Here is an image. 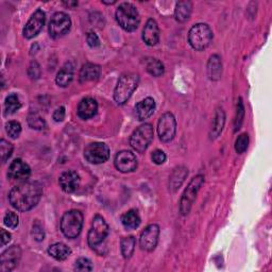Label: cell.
<instances>
[{
	"mask_svg": "<svg viewBox=\"0 0 272 272\" xmlns=\"http://www.w3.org/2000/svg\"><path fill=\"white\" fill-rule=\"evenodd\" d=\"M72 79H74V66L71 63H66L58 72L56 82L59 86L66 87L70 84Z\"/></svg>",
	"mask_w": 272,
	"mask_h": 272,
	"instance_id": "cell-22",
	"label": "cell"
},
{
	"mask_svg": "<svg viewBox=\"0 0 272 272\" xmlns=\"http://www.w3.org/2000/svg\"><path fill=\"white\" fill-rule=\"evenodd\" d=\"M0 153H2V161L6 163L13 153V145L6 140L0 141Z\"/></svg>",
	"mask_w": 272,
	"mask_h": 272,
	"instance_id": "cell-34",
	"label": "cell"
},
{
	"mask_svg": "<svg viewBox=\"0 0 272 272\" xmlns=\"http://www.w3.org/2000/svg\"><path fill=\"white\" fill-rule=\"evenodd\" d=\"M109 235V225L104 218L100 215L95 216L92 223V228L87 235V242L89 247L96 248Z\"/></svg>",
	"mask_w": 272,
	"mask_h": 272,
	"instance_id": "cell-8",
	"label": "cell"
},
{
	"mask_svg": "<svg viewBox=\"0 0 272 272\" xmlns=\"http://www.w3.org/2000/svg\"><path fill=\"white\" fill-rule=\"evenodd\" d=\"M48 253L57 260H65L71 254V249L63 243H56L48 248Z\"/></svg>",
	"mask_w": 272,
	"mask_h": 272,
	"instance_id": "cell-24",
	"label": "cell"
},
{
	"mask_svg": "<svg viewBox=\"0 0 272 272\" xmlns=\"http://www.w3.org/2000/svg\"><path fill=\"white\" fill-rule=\"evenodd\" d=\"M100 66L93 64V63H86L82 66L80 74H79V80L80 83H87V82H93L99 79L100 77Z\"/></svg>",
	"mask_w": 272,
	"mask_h": 272,
	"instance_id": "cell-21",
	"label": "cell"
},
{
	"mask_svg": "<svg viewBox=\"0 0 272 272\" xmlns=\"http://www.w3.org/2000/svg\"><path fill=\"white\" fill-rule=\"evenodd\" d=\"M94 269L92 261L88 258L85 257H80L79 259L76 260L75 264V270L80 271V272H84V271H92Z\"/></svg>",
	"mask_w": 272,
	"mask_h": 272,
	"instance_id": "cell-37",
	"label": "cell"
},
{
	"mask_svg": "<svg viewBox=\"0 0 272 272\" xmlns=\"http://www.w3.org/2000/svg\"><path fill=\"white\" fill-rule=\"evenodd\" d=\"M213 39V31L206 24H197L188 32V43L197 51L206 49Z\"/></svg>",
	"mask_w": 272,
	"mask_h": 272,
	"instance_id": "cell-4",
	"label": "cell"
},
{
	"mask_svg": "<svg viewBox=\"0 0 272 272\" xmlns=\"http://www.w3.org/2000/svg\"><path fill=\"white\" fill-rule=\"evenodd\" d=\"M31 174L30 166L20 159L14 160L8 169V177L14 181L25 182L29 179Z\"/></svg>",
	"mask_w": 272,
	"mask_h": 272,
	"instance_id": "cell-16",
	"label": "cell"
},
{
	"mask_svg": "<svg viewBox=\"0 0 272 272\" xmlns=\"http://www.w3.org/2000/svg\"><path fill=\"white\" fill-rule=\"evenodd\" d=\"M97 111H98L97 101L94 98L87 97V98L82 99L81 102L79 103V106H78V116L81 119L87 120V119L95 116V115L97 114Z\"/></svg>",
	"mask_w": 272,
	"mask_h": 272,
	"instance_id": "cell-19",
	"label": "cell"
},
{
	"mask_svg": "<svg viewBox=\"0 0 272 272\" xmlns=\"http://www.w3.org/2000/svg\"><path fill=\"white\" fill-rule=\"evenodd\" d=\"M192 9H193V5L191 2H179L175 6V11H174L175 19L180 23L186 22V20H188V18L191 17Z\"/></svg>",
	"mask_w": 272,
	"mask_h": 272,
	"instance_id": "cell-25",
	"label": "cell"
},
{
	"mask_svg": "<svg viewBox=\"0 0 272 272\" xmlns=\"http://www.w3.org/2000/svg\"><path fill=\"white\" fill-rule=\"evenodd\" d=\"M160 226L158 224H150L141 234L140 245L144 251H153L159 243Z\"/></svg>",
	"mask_w": 272,
	"mask_h": 272,
	"instance_id": "cell-14",
	"label": "cell"
},
{
	"mask_svg": "<svg viewBox=\"0 0 272 272\" xmlns=\"http://www.w3.org/2000/svg\"><path fill=\"white\" fill-rule=\"evenodd\" d=\"M116 20L124 31L133 32L140 26L141 15L135 6L129 3H123L116 10Z\"/></svg>",
	"mask_w": 272,
	"mask_h": 272,
	"instance_id": "cell-3",
	"label": "cell"
},
{
	"mask_svg": "<svg viewBox=\"0 0 272 272\" xmlns=\"http://www.w3.org/2000/svg\"><path fill=\"white\" fill-rule=\"evenodd\" d=\"M84 158L90 164H102L109 160L110 149L104 143H92L84 149Z\"/></svg>",
	"mask_w": 272,
	"mask_h": 272,
	"instance_id": "cell-10",
	"label": "cell"
},
{
	"mask_svg": "<svg viewBox=\"0 0 272 272\" xmlns=\"http://www.w3.org/2000/svg\"><path fill=\"white\" fill-rule=\"evenodd\" d=\"M43 196V185L37 181H25L14 186L9 194V201L15 210L28 212L37 205Z\"/></svg>",
	"mask_w": 272,
	"mask_h": 272,
	"instance_id": "cell-1",
	"label": "cell"
},
{
	"mask_svg": "<svg viewBox=\"0 0 272 272\" xmlns=\"http://www.w3.org/2000/svg\"><path fill=\"white\" fill-rule=\"evenodd\" d=\"M28 74L32 79H38L39 78L40 69H39V65L37 64L36 62L31 63V65H30L29 70H28Z\"/></svg>",
	"mask_w": 272,
	"mask_h": 272,
	"instance_id": "cell-42",
	"label": "cell"
},
{
	"mask_svg": "<svg viewBox=\"0 0 272 272\" xmlns=\"http://www.w3.org/2000/svg\"><path fill=\"white\" fill-rule=\"evenodd\" d=\"M6 131L10 138L15 140L19 138L20 133H22V124H20L18 121H14V120L9 121L6 124Z\"/></svg>",
	"mask_w": 272,
	"mask_h": 272,
	"instance_id": "cell-33",
	"label": "cell"
},
{
	"mask_svg": "<svg viewBox=\"0 0 272 272\" xmlns=\"http://www.w3.org/2000/svg\"><path fill=\"white\" fill-rule=\"evenodd\" d=\"M28 124L31 129L44 130L46 128V121L40 117L37 113H31L28 116Z\"/></svg>",
	"mask_w": 272,
	"mask_h": 272,
	"instance_id": "cell-32",
	"label": "cell"
},
{
	"mask_svg": "<svg viewBox=\"0 0 272 272\" xmlns=\"http://www.w3.org/2000/svg\"><path fill=\"white\" fill-rule=\"evenodd\" d=\"M143 40L148 46H155L160 40V29L154 19L150 18L143 30Z\"/></svg>",
	"mask_w": 272,
	"mask_h": 272,
	"instance_id": "cell-18",
	"label": "cell"
},
{
	"mask_svg": "<svg viewBox=\"0 0 272 272\" xmlns=\"http://www.w3.org/2000/svg\"><path fill=\"white\" fill-rule=\"evenodd\" d=\"M176 132V121L171 113H165L162 115L158 123V133L160 140L163 143L171 142Z\"/></svg>",
	"mask_w": 272,
	"mask_h": 272,
	"instance_id": "cell-11",
	"label": "cell"
},
{
	"mask_svg": "<svg viewBox=\"0 0 272 272\" xmlns=\"http://www.w3.org/2000/svg\"><path fill=\"white\" fill-rule=\"evenodd\" d=\"M102 3L104 5H114V4H116V0H113V2H106V0H103Z\"/></svg>",
	"mask_w": 272,
	"mask_h": 272,
	"instance_id": "cell-46",
	"label": "cell"
},
{
	"mask_svg": "<svg viewBox=\"0 0 272 272\" xmlns=\"http://www.w3.org/2000/svg\"><path fill=\"white\" fill-rule=\"evenodd\" d=\"M64 118H65V108L60 107L54 113V119L57 122H61L64 120Z\"/></svg>",
	"mask_w": 272,
	"mask_h": 272,
	"instance_id": "cell-43",
	"label": "cell"
},
{
	"mask_svg": "<svg viewBox=\"0 0 272 272\" xmlns=\"http://www.w3.org/2000/svg\"><path fill=\"white\" fill-rule=\"evenodd\" d=\"M244 117H245V108H244V103L243 100L239 99L238 103H237V110H236V117H235V121H234V127H235V132H237L240 127H242L243 121H244Z\"/></svg>",
	"mask_w": 272,
	"mask_h": 272,
	"instance_id": "cell-35",
	"label": "cell"
},
{
	"mask_svg": "<svg viewBox=\"0 0 272 272\" xmlns=\"http://www.w3.org/2000/svg\"><path fill=\"white\" fill-rule=\"evenodd\" d=\"M20 258H22V250L18 246L8 248L0 256V271H12L18 265Z\"/></svg>",
	"mask_w": 272,
	"mask_h": 272,
	"instance_id": "cell-12",
	"label": "cell"
},
{
	"mask_svg": "<svg viewBox=\"0 0 272 272\" xmlns=\"http://www.w3.org/2000/svg\"><path fill=\"white\" fill-rule=\"evenodd\" d=\"M60 186L63 190V192H65L67 194H72L75 193L78 187L80 185V175L76 171H66L64 173H62L59 179Z\"/></svg>",
	"mask_w": 272,
	"mask_h": 272,
	"instance_id": "cell-17",
	"label": "cell"
},
{
	"mask_svg": "<svg viewBox=\"0 0 272 272\" xmlns=\"http://www.w3.org/2000/svg\"><path fill=\"white\" fill-rule=\"evenodd\" d=\"M138 159L136 156L128 150H122L117 153L116 158H115V166L116 168L123 173L133 172L138 168Z\"/></svg>",
	"mask_w": 272,
	"mask_h": 272,
	"instance_id": "cell-15",
	"label": "cell"
},
{
	"mask_svg": "<svg viewBox=\"0 0 272 272\" xmlns=\"http://www.w3.org/2000/svg\"><path fill=\"white\" fill-rule=\"evenodd\" d=\"M5 224L10 229H16L19 224V218L13 212H8L4 218Z\"/></svg>",
	"mask_w": 272,
	"mask_h": 272,
	"instance_id": "cell-39",
	"label": "cell"
},
{
	"mask_svg": "<svg viewBox=\"0 0 272 272\" xmlns=\"http://www.w3.org/2000/svg\"><path fill=\"white\" fill-rule=\"evenodd\" d=\"M121 222L122 225L127 230H135L141 224V217L138 211L130 210L122 215Z\"/></svg>",
	"mask_w": 272,
	"mask_h": 272,
	"instance_id": "cell-27",
	"label": "cell"
},
{
	"mask_svg": "<svg viewBox=\"0 0 272 272\" xmlns=\"http://www.w3.org/2000/svg\"><path fill=\"white\" fill-rule=\"evenodd\" d=\"M146 69H147V71L153 77H161L165 72L163 63L152 58L146 60Z\"/></svg>",
	"mask_w": 272,
	"mask_h": 272,
	"instance_id": "cell-29",
	"label": "cell"
},
{
	"mask_svg": "<svg viewBox=\"0 0 272 272\" xmlns=\"http://www.w3.org/2000/svg\"><path fill=\"white\" fill-rule=\"evenodd\" d=\"M207 74L211 80H219L222 74V61L218 55H214L208 60Z\"/></svg>",
	"mask_w": 272,
	"mask_h": 272,
	"instance_id": "cell-23",
	"label": "cell"
},
{
	"mask_svg": "<svg viewBox=\"0 0 272 272\" xmlns=\"http://www.w3.org/2000/svg\"><path fill=\"white\" fill-rule=\"evenodd\" d=\"M5 107H6V114L12 115L20 109V107H22V102H20L19 97L16 94H10V95L6 98Z\"/></svg>",
	"mask_w": 272,
	"mask_h": 272,
	"instance_id": "cell-31",
	"label": "cell"
},
{
	"mask_svg": "<svg viewBox=\"0 0 272 272\" xmlns=\"http://www.w3.org/2000/svg\"><path fill=\"white\" fill-rule=\"evenodd\" d=\"M187 174H188V171L185 167L180 166V167H177V168H175L170 176V181H169L170 191L175 192L177 188H180V186L184 182Z\"/></svg>",
	"mask_w": 272,
	"mask_h": 272,
	"instance_id": "cell-26",
	"label": "cell"
},
{
	"mask_svg": "<svg viewBox=\"0 0 272 272\" xmlns=\"http://www.w3.org/2000/svg\"><path fill=\"white\" fill-rule=\"evenodd\" d=\"M154 110H155V101L150 97L146 98L136 104L135 107L136 117H138L139 120L144 121L152 116Z\"/></svg>",
	"mask_w": 272,
	"mask_h": 272,
	"instance_id": "cell-20",
	"label": "cell"
},
{
	"mask_svg": "<svg viewBox=\"0 0 272 272\" xmlns=\"http://www.w3.org/2000/svg\"><path fill=\"white\" fill-rule=\"evenodd\" d=\"M70 27V17L66 13L58 12L51 17L49 24V34L52 38H60L69 32Z\"/></svg>",
	"mask_w": 272,
	"mask_h": 272,
	"instance_id": "cell-9",
	"label": "cell"
},
{
	"mask_svg": "<svg viewBox=\"0 0 272 272\" xmlns=\"http://www.w3.org/2000/svg\"><path fill=\"white\" fill-rule=\"evenodd\" d=\"M153 136H154V130L152 124L150 123L142 124L141 127L136 129L131 135L130 139L131 147L139 153H143L148 149L149 145L153 141Z\"/></svg>",
	"mask_w": 272,
	"mask_h": 272,
	"instance_id": "cell-6",
	"label": "cell"
},
{
	"mask_svg": "<svg viewBox=\"0 0 272 272\" xmlns=\"http://www.w3.org/2000/svg\"><path fill=\"white\" fill-rule=\"evenodd\" d=\"M83 226V215L80 211L71 210L63 215L61 219V231L69 239L77 238Z\"/></svg>",
	"mask_w": 272,
	"mask_h": 272,
	"instance_id": "cell-5",
	"label": "cell"
},
{
	"mask_svg": "<svg viewBox=\"0 0 272 272\" xmlns=\"http://www.w3.org/2000/svg\"><path fill=\"white\" fill-rule=\"evenodd\" d=\"M224 122H225V114L223 110L219 109L215 115V119L213 123V129L211 133V139H216L218 138L220 133L223 130L224 127Z\"/></svg>",
	"mask_w": 272,
	"mask_h": 272,
	"instance_id": "cell-28",
	"label": "cell"
},
{
	"mask_svg": "<svg viewBox=\"0 0 272 272\" xmlns=\"http://www.w3.org/2000/svg\"><path fill=\"white\" fill-rule=\"evenodd\" d=\"M46 20V14L43 12V10H36L28 20L24 28V36L28 39L35 37L43 29Z\"/></svg>",
	"mask_w": 272,
	"mask_h": 272,
	"instance_id": "cell-13",
	"label": "cell"
},
{
	"mask_svg": "<svg viewBox=\"0 0 272 272\" xmlns=\"http://www.w3.org/2000/svg\"><path fill=\"white\" fill-rule=\"evenodd\" d=\"M64 5H65L66 7L72 9V8H75V7L78 6V3H77V2H68V3H64Z\"/></svg>",
	"mask_w": 272,
	"mask_h": 272,
	"instance_id": "cell-45",
	"label": "cell"
},
{
	"mask_svg": "<svg viewBox=\"0 0 272 272\" xmlns=\"http://www.w3.org/2000/svg\"><path fill=\"white\" fill-rule=\"evenodd\" d=\"M203 183H204V176L202 174H198L194 176L190 184L187 185L180 201V212L183 216L190 214L191 208L196 200L197 194L200 191Z\"/></svg>",
	"mask_w": 272,
	"mask_h": 272,
	"instance_id": "cell-7",
	"label": "cell"
},
{
	"mask_svg": "<svg viewBox=\"0 0 272 272\" xmlns=\"http://www.w3.org/2000/svg\"><path fill=\"white\" fill-rule=\"evenodd\" d=\"M86 40L88 46L92 48H96L100 46V39L95 32H89L86 36Z\"/></svg>",
	"mask_w": 272,
	"mask_h": 272,
	"instance_id": "cell-41",
	"label": "cell"
},
{
	"mask_svg": "<svg viewBox=\"0 0 272 272\" xmlns=\"http://www.w3.org/2000/svg\"><path fill=\"white\" fill-rule=\"evenodd\" d=\"M135 245H136V239L133 236H128V237H123L121 239V253L124 258H130L135 250Z\"/></svg>",
	"mask_w": 272,
	"mask_h": 272,
	"instance_id": "cell-30",
	"label": "cell"
},
{
	"mask_svg": "<svg viewBox=\"0 0 272 272\" xmlns=\"http://www.w3.org/2000/svg\"><path fill=\"white\" fill-rule=\"evenodd\" d=\"M10 242H11V234L7 232L5 229H2V246L5 247Z\"/></svg>",
	"mask_w": 272,
	"mask_h": 272,
	"instance_id": "cell-44",
	"label": "cell"
},
{
	"mask_svg": "<svg viewBox=\"0 0 272 272\" xmlns=\"http://www.w3.org/2000/svg\"><path fill=\"white\" fill-rule=\"evenodd\" d=\"M151 159H152L154 164L162 165L166 161V154L162 150H155V151H153V153L151 155Z\"/></svg>",
	"mask_w": 272,
	"mask_h": 272,
	"instance_id": "cell-40",
	"label": "cell"
},
{
	"mask_svg": "<svg viewBox=\"0 0 272 272\" xmlns=\"http://www.w3.org/2000/svg\"><path fill=\"white\" fill-rule=\"evenodd\" d=\"M248 145H249V135L246 133L240 134L235 143L236 152L238 154H243L248 149Z\"/></svg>",
	"mask_w": 272,
	"mask_h": 272,
	"instance_id": "cell-36",
	"label": "cell"
},
{
	"mask_svg": "<svg viewBox=\"0 0 272 272\" xmlns=\"http://www.w3.org/2000/svg\"><path fill=\"white\" fill-rule=\"evenodd\" d=\"M140 83V76L134 72H128V74H123L118 82L117 85L114 90V100L118 106H122L127 102L134 90L138 88Z\"/></svg>",
	"mask_w": 272,
	"mask_h": 272,
	"instance_id": "cell-2",
	"label": "cell"
},
{
	"mask_svg": "<svg viewBox=\"0 0 272 272\" xmlns=\"http://www.w3.org/2000/svg\"><path fill=\"white\" fill-rule=\"evenodd\" d=\"M32 235L36 242H41L45 238V231H44V226L39 222V220H35L33 222L32 226Z\"/></svg>",
	"mask_w": 272,
	"mask_h": 272,
	"instance_id": "cell-38",
	"label": "cell"
}]
</instances>
